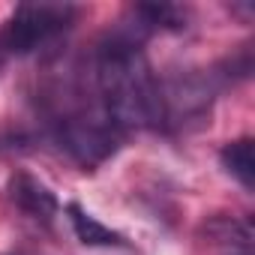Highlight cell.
<instances>
[{
  "mask_svg": "<svg viewBox=\"0 0 255 255\" xmlns=\"http://www.w3.org/2000/svg\"><path fill=\"white\" fill-rule=\"evenodd\" d=\"M138 30H183L186 27V12L171 3H144L135 6Z\"/></svg>",
  "mask_w": 255,
  "mask_h": 255,
  "instance_id": "cell-7",
  "label": "cell"
},
{
  "mask_svg": "<svg viewBox=\"0 0 255 255\" xmlns=\"http://www.w3.org/2000/svg\"><path fill=\"white\" fill-rule=\"evenodd\" d=\"M6 192H9V201L21 213H27L30 219L51 222L57 216V210H60V201L51 192V186H45L39 177H33L27 171H12L9 183H6Z\"/></svg>",
  "mask_w": 255,
  "mask_h": 255,
  "instance_id": "cell-4",
  "label": "cell"
},
{
  "mask_svg": "<svg viewBox=\"0 0 255 255\" xmlns=\"http://www.w3.org/2000/svg\"><path fill=\"white\" fill-rule=\"evenodd\" d=\"M93 84L102 114L120 132L162 123V84L135 33H108L99 42L93 57Z\"/></svg>",
  "mask_w": 255,
  "mask_h": 255,
  "instance_id": "cell-1",
  "label": "cell"
},
{
  "mask_svg": "<svg viewBox=\"0 0 255 255\" xmlns=\"http://www.w3.org/2000/svg\"><path fill=\"white\" fill-rule=\"evenodd\" d=\"M57 141L75 162H81L84 168H93L117 150L120 129L102 111L96 114L78 111V114H63L57 120Z\"/></svg>",
  "mask_w": 255,
  "mask_h": 255,
  "instance_id": "cell-3",
  "label": "cell"
},
{
  "mask_svg": "<svg viewBox=\"0 0 255 255\" xmlns=\"http://www.w3.org/2000/svg\"><path fill=\"white\" fill-rule=\"evenodd\" d=\"M66 213H69V222H72V231L75 237L84 243V246H126V237L111 231L108 225H102L96 216H90L78 201H69L66 204Z\"/></svg>",
  "mask_w": 255,
  "mask_h": 255,
  "instance_id": "cell-5",
  "label": "cell"
},
{
  "mask_svg": "<svg viewBox=\"0 0 255 255\" xmlns=\"http://www.w3.org/2000/svg\"><path fill=\"white\" fill-rule=\"evenodd\" d=\"M225 171L243 186V189H252L255 186V156H252V138H237V141H228L219 153Z\"/></svg>",
  "mask_w": 255,
  "mask_h": 255,
  "instance_id": "cell-6",
  "label": "cell"
},
{
  "mask_svg": "<svg viewBox=\"0 0 255 255\" xmlns=\"http://www.w3.org/2000/svg\"><path fill=\"white\" fill-rule=\"evenodd\" d=\"M78 9L69 3H21L6 21L3 45L12 54H33L72 27Z\"/></svg>",
  "mask_w": 255,
  "mask_h": 255,
  "instance_id": "cell-2",
  "label": "cell"
}]
</instances>
